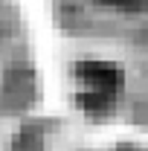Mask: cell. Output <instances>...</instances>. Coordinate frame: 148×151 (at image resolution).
Instances as JSON below:
<instances>
[{
	"label": "cell",
	"instance_id": "obj_1",
	"mask_svg": "<svg viewBox=\"0 0 148 151\" xmlns=\"http://www.w3.org/2000/svg\"><path fill=\"white\" fill-rule=\"evenodd\" d=\"M75 102L84 113H108L122 93V70L111 61H78L73 67Z\"/></svg>",
	"mask_w": 148,
	"mask_h": 151
},
{
	"label": "cell",
	"instance_id": "obj_2",
	"mask_svg": "<svg viewBox=\"0 0 148 151\" xmlns=\"http://www.w3.org/2000/svg\"><path fill=\"white\" fill-rule=\"evenodd\" d=\"M99 3L113 6L119 12H139V9H145V0H99Z\"/></svg>",
	"mask_w": 148,
	"mask_h": 151
},
{
	"label": "cell",
	"instance_id": "obj_3",
	"mask_svg": "<svg viewBox=\"0 0 148 151\" xmlns=\"http://www.w3.org/2000/svg\"><path fill=\"white\" fill-rule=\"evenodd\" d=\"M15 151H41V139L32 131H23V137L15 142Z\"/></svg>",
	"mask_w": 148,
	"mask_h": 151
},
{
	"label": "cell",
	"instance_id": "obj_4",
	"mask_svg": "<svg viewBox=\"0 0 148 151\" xmlns=\"http://www.w3.org/2000/svg\"><path fill=\"white\" fill-rule=\"evenodd\" d=\"M134 151H139V148H134Z\"/></svg>",
	"mask_w": 148,
	"mask_h": 151
}]
</instances>
